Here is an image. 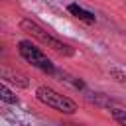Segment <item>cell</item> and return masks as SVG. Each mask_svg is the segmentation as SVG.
Listing matches in <instances>:
<instances>
[{
    "label": "cell",
    "instance_id": "cell-1",
    "mask_svg": "<svg viewBox=\"0 0 126 126\" xmlns=\"http://www.w3.org/2000/svg\"><path fill=\"white\" fill-rule=\"evenodd\" d=\"M20 28L26 32V33H30L32 37H35V39H39L41 43H45L47 47H51L53 51H57L59 55H65V57H71L75 51H73V47L71 45H67V43H63V41H59L57 37H53L51 33H47L37 22H33V20H28V18H24V20H20Z\"/></svg>",
    "mask_w": 126,
    "mask_h": 126
},
{
    "label": "cell",
    "instance_id": "cell-7",
    "mask_svg": "<svg viewBox=\"0 0 126 126\" xmlns=\"http://www.w3.org/2000/svg\"><path fill=\"white\" fill-rule=\"evenodd\" d=\"M112 118L120 124V126H126V110H120V108H114L112 110Z\"/></svg>",
    "mask_w": 126,
    "mask_h": 126
},
{
    "label": "cell",
    "instance_id": "cell-3",
    "mask_svg": "<svg viewBox=\"0 0 126 126\" xmlns=\"http://www.w3.org/2000/svg\"><path fill=\"white\" fill-rule=\"evenodd\" d=\"M18 51H20V55H22L28 63H32L33 67H37L39 71H43V73H53V71H55L51 59H49L39 47H35L32 41H26V39L20 41V43H18Z\"/></svg>",
    "mask_w": 126,
    "mask_h": 126
},
{
    "label": "cell",
    "instance_id": "cell-5",
    "mask_svg": "<svg viewBox=\"0 0 126 126\" xmlns=\"http://www.w3.org/2000/svg\"><path fill=\"white\" fill-rule=\"evenodd\" d=\"M67 10L75 16V18H79V20H83V22H94V14L93 12H89V10H85V8H81L79 4H69L67 6Z\"/></svg>",
    "mask_w": 126,
    "mask_h": 126
},
{
    "label": "cell",
    "instance_id": "cell-2",
    "mask_svg": "<svg viewBox=\"0 0 126 126\" xmlns=\"http://www.w3.org/2000/svg\"><path fill=\"white\" fill-rule=\"evenodd\" d=\"M35 96H37L39 102H43L45 106H49V108H53V110H57V112H63V114H73V112H77V104H75L69 96L57 93V91L51 89V87H45V85L37 87V89H35Z\"/></svg>",
    "mask_w": 126,
    "mask_h": 126
},
{
    "label": "cell",
    "instance_id": "cell-6",
    "mask_svg": "<svg viewBox=\"0 0 126 126\" xmlns=\"http://www.w3.org/2000/svg\"><path fill=\"white\" fill-rule=\"evenodd\" d=\"M0 98H2L4 102H10V104H16V102H18V96H16L8 87H2V89H0Z\"/></svg>",
    "mask_w": 126,
    "mask_h": 126
},
{
    "label": "cell",
    "instance_id": "cell-4",
    "mask_svg": "<svg viewBox=\"0 0 126 126\" xmlns=\"http://www.w3.org/2000/svg\"><path fill=\"white\" fill-rule=\"evenodd\" d=\"M2 79L8 81V83H12V85H16V87H20V89H26L28 87V79L24 75H20V73L10 71V69H2Z\"/></svg>",
    "mask_w": 126,
    "mask_h": 126
},
{
    "label": "cell",
    "instance_id": "cell-8",
    "mask_svg": "<svg viewBox=\"0 0 126 126\" xmlns=\"http://www.w3.org/2000/svg\"><path fill=\"white\" fill-rule=\"evenodd\" d=\"M65 126H79V124H65Z\"/></svg>",
    "mask_w": 126,
    "mask_h": 126
}]
</instances>
